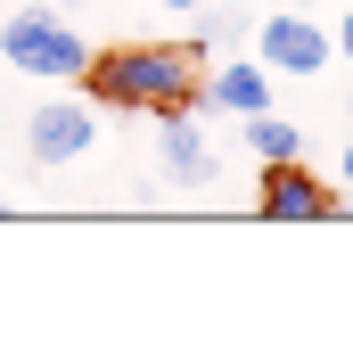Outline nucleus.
I'll return each mask as SVG.
<instances>
[{
    "instance_id": "f257e3e1",
    "label": "nucleus",
    "mask_w": 353,
    "mask_h": 362,
    "mask_svg": "<svg viewBox=\"0 0 353 362\" xmlns=\"http://www.w3.org/2000/svg\"><path fill=\"white\" fill-rule=\"evenodd\" d=\"M90 99L99 107H189L198 99V49L189 42H132V49H90V66H83Z\"/></svg>"
},
{
    "instance_id": "f03ea898",
    "label": "nucleus",
    "mask_w": 353,
    "mask_h": 362,
    "mask_svg": "<svg viewBox=\"0 0 353 362\" xmlns=\"http://www.w3.org/2000/svg\"><path fill=\"white\" fill-rule=\"evenodd\" d=\"M0 58H8L17 74H33V83H83V66H90V33L66 17V8L33 0V8H17V17L0 25Z\"/></svg>"
},
{
    "instance_id": "7ed1b4c3",
    "label": "nucleus",
    "mask_w": 353,
    "mask_h": 362,
    "mask_svg": "<svg viewBox=\"0 0 353 362\" xmlns=\"http://www.w3.org/2000/svg\"><path fill=\"white\" fill-rule=\"evenodd\" d=\"M99 148V99H42L25 115V157L33 165H74Z\"/></svg>"
},
{
    "instance_id": "20e7f679",
    "label": "nucleus",
    "mask_w": 353,
    "mask_h": 362,
    "mask_svg": "<svg viewBox=\"0 0 353 362\" xmlns=\"http://www.w3.org/2000/svg\"><path fill=\"white\" fill-rule=\"evenodd\" d=\"M255 58H263L271 74H296V83H312V74L337 58V42H329V25H312V17H296V8H280V17L255 25Z\"/></svg>"
},
{
    "instance_id": "39448f33",
    "label": "nucleus",
    "mask_w": 353,
    "mask_h": 362,
    "mask_svg": "<svg viewBox=\"0 0 353 362\" xmlns=\"http://www.w3.org/2000/svg\"><path fill=\"white\" fill-rule=\"evenodd\" d=\"M255 206H263V223H321V214H337L345 198H337L304 157H280V165H263V198Z\"/></svg>"
},
{
    "instance_id": "423d86ee",
    "label": "nucleus",
    "mask_w": 353,
    "mask_h": 362,
    "mask_svg": "<svg viewBox=\"0 0 353 362\" xmlns=\"http://www.w3.org/2000/svg\"><path fill=\"white\" fill-rule=\"evenodd\" d=\"M271 83H280V74L263 66V58H246V66H214V74H198V99L214 115H263V107H280V99H271Z\"/></svg>"
},
{
    "instance_id": "0eeeda50",
    "label": "nucleus",
    "mask_w": 353,
    "mask_h": 362,
    "mask_svg": "<svg viewBox=\"0 0 353 362\" xmlns=\"http://www.w3.org/2000/svg\"><path fill=\"white\" fill-rule=\"evenodd\" d=\"M156 124H164V132H156V148H164V173H173L181 189H205V181L222 173V157H214V148H205L198 115H189V107H164V115H156Z\"/></svg>"
},
{
    "instance_id": "6e6552de",
    "label": "nucleus",
    "mask_w": 353,
    "mask_h": 362,
    "mask_svg": "<svg viewBox=\"0 0 353 362\" xmlns=\"http://www.w3.org/2000/svg\"><path fill=\"white\" fill-rule=\"evenodd\" d=\"M246 157L255 165H280V157H304V132H296V124H287V115H246Z\"/></svg>"
},
{
    "instance_id": "1a4fd4ad",
    "label": "nucleus",
    "mask_w": 353,
    "mask_h": 362,
    "mask_svg": "<svg viewBox=\"0 0 353 362\" xmlns=\"http://www.w3.org/2000/svg\"><path fill=\"white\" fill-rule=\"evenodd\" d=\"M239 33H246L239 8H189V49H198V58H205V49H222V42H239Z\"/></svg>"
},
{
    "instance_id": "9d476101",
    "label": "nucleus",
    "mask_w": 353,
    "mask_h": 362,
    "mask_svg": "<svg viewBox=\"0 0 353 362\" xmlns=\"http://www.w3.org/2000/svg\"><path fill=\"white\" fill-rule=\"evenodd\" d=\"M329 42H337V58H353V8H345V25H337Z\"/></svg>"
},
{
    "instance_id": "9b49d317",
    "label": "nucleus",
    "mask_w": 353,
    "mask_h": 362,
    "mask_svg": "<svg viewBox=\"0 0 353 362\" xmlns=\"http://www.w3.org/2000/svg\"><path fill=\"white\" fill-rule=\"evenodd\" d=\"M156 8H173V17H189V8H205V0H156Z\"/></svg>"
},
{
    "instance_id": "f8f14e48",
    "label": "nucleus",
    "mask_w": 353,
    "mask_h": 362,
    "mask_svg": "<svg viewBox=\"0 0 353 362\" xmlns=\"http://www.w3.org/2000/svg\"><path fill=\"white\" fill-rule=\"evenodd\" d=\"M337 198H345V206H353V148H345V189H337Z\"/></svg>"
},
{
    "instance_id": "ddd939ff",
    "label": "nucleus",
    "mask_w": 353,
    "mask_h": 362,
    "mask_svg": "<svg viewBox=\"0 0 353 362\" xmlns=\"http://www.w3.org/2000/svg\"><path fill=\"white\" fill-rule=\"evenodd\" d=\"M345 132H353V99H345Z\"/></svg>"
}]
</instances>
